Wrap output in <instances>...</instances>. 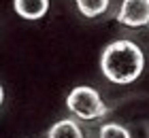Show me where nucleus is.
Listing matches in <instances>:
<instances>
[{
	"instance_id": "obj_5",
	"label": "nucleus",
	"mask_w": 149,
	"mask_h": 138,
	"mask_svg": "<svg viewBox=\"0 0 149 138\" xmlns=\"http://www.w3.org/2000/svg\"><path fill=\"white\" fill-rule=\"evenodd\" d=\"M47 138H83V132L72 119H62L49 128Z\"/></svg>"
},
{
	"instance_id": "obj_6",
	"label": "nucleus",
	"mask_w": 149,
	"mask_h": 138,
	"mask_svg": "<svg viewBox=\"0 0 149 138\" xmlns=\"http://www.w3.org/2000/svg\"><path fill=\"white\" fill-rule=\"evenodd\" d=\"M74 4L83 17H100L109 9V0H74Z\"/></svg>"
},
{
	"instance_id": "obj_3",
	"label": "nucleus",
	"mask_w": 149,
	"mask_h": 138,
	"mask_svg": "<svg viewBox=\"0 0 149 138\" xmlns=\"http://www.w3.org/2000/svg\"><path fill=\"white\" fill-rule=\"evenodd\" d=\"M117 21L128 28L149 26V0H124L117 13Z\"/></svg>"
},
{
	"instance_id": "obj_7",
	"label": "nucleus",
	"mask_w": 149,
	"mask_h": 138,
	"mask_svg": "<svg viewBox=\"0 0 149 138\" xmlns=\"http://www.w3.org/2000/svg\"><path fill=\"white\" fill-rule=\"evenodd\" d=\"M98 138H132L130 132L124 128V126H117V123H104L100 128V134Z\"/></svg>"
},
{
	"instance_id": "obj_8",
	"label": "nucleus",
	"mask_w": 149,
	"mask_h": 138,
	"mask_svg": "<svg viewBox=\"0 0 149 138\" xmlns=\"http://www.w3.org/2000/svg\"><path fill=\"white\" fill-rule=\"evenodd\" d=\"M2 98H4V92H2V85H0V104H2Z\"/></svg>"
},
{
	"instance_id": "obj_2",
	"label": "nucleus",
	"mask_w": 149,
	"mask_h": 138,
	"mask_svg": "<svg viewBox=\"0 0 149 138\" xmlns=\"http://www.w3.org/2000/svg\"><path fill=\"white\" fill-rule=\"evenodd\" d=\"M66 106H68V110L72 115L81 117V119H100L107 113V106H104L102 98H100V94L96 89L85 87V85L74 87L68 94Z\"/></svg>"
},
{
	"instance_id": "obj_4",
	"label": "nucleus",
	"mask_w": 149,
	"mask_h": 138,
	"mask_svg": "<svg viewBox=\"0 0 149 138\" xmlns=\"http://www.w3.org/2000/svg\"><path fill=\"white\" fill-rule=\"evenodd\" d=\"M13 9L24 19H40L49 11V0H13Z\"/></svg>"
},
{
	"instance_id": "obj_1",
	"label": "nucleus",
	"mask_w": 149,
	"mask_h": 138,
	"mask_svg": "<svg viewBox=\"0 0 149 138\" xmlns=\"http://www.w3.org/2000/svg\"><path fill=\"white\" fill-rule=\"evenodd\" d=\"M100 68L111 83L128 85L141 77L145 68V55L141 47L132 40H115L104 47L102 58H100Z\"/></svg>"
}]
</instances>
